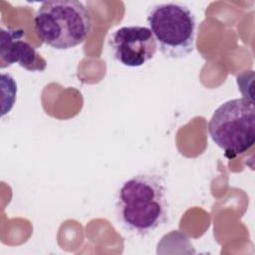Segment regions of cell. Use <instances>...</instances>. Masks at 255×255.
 I'll use <instances>...</instances> for the list:
<instances>
[{
    "instance_id": "obj_1",
    "label": "cell",
    "mask_w": 255,
    "mask_h": 255,
    "mask_svg": "<svg viewBox=\"0 0 255 255\" xmlns=\"http://www.w3.org/2000/svg\"><path fill=\"white\" fill-rule=\"evenodd\" d=\"M116 211L127 230L140 236L153 232L167 219L163 179L155 174L141 173L126 180L117 192Z\"/></svg>"
},
{
    "instance_id": "obj_2",
    "label": "cell",
    "mask_w": 255,
    "mask_h": 255,
    "mask_svg": "<svg viewBox=\"0 0 255 255\" xmlns=\"http://www.w3.org/2000/svg\"><path fill=\"white\" fill-rule=\"evenodd\" d=\"M34 27L45 44L56 50H69L87 40L92 20L81 1H44L35 14Z\"/></svg>"
},
{
    "instance_id": "obj_3",
    "label": "cell",
    "mask_w": 255,
    "mask_h": 255,
    "mask_svg": "<svg viewBox=\"0 0 255 255\" xmlns=\"http://www.w3.org/2000/svg\"><path fill=\"white\" fill-rule=\"evenodd\" d=\"M146 21L157 49L169 59H182L191 54L195 46L196 18L184 4L168 2L152 6Z\"/></svg>"
},
{
    "instance_id": "obj_4",
    "label": "cell",
    "mask_w": 255,
    "mask_h": 255,
    "mask_svg": "<svg viewBox=\"0 0 255 255\" xmlns=\"http://www.w3.org/2000/svg\"><path fill=\"white\" fill-rule=\"evenodd\" d=\"M254 102L246 98L220 105L208 123V133L229 158L244 153L255 142Z\"/></svg>"
},
{
    "instance_id": "obj_5",
    "label": "cell",
    "mask_w": 255,
    "mask_h": 255,
    "mask_svg": "<svg viewBox=\"0 0 255 255\" xmlns=\"http://www.w3.org/2000/svg\"><path fill=\"white\" fill-rule=\"evenodd\" d=\"M113 57L123 66L138 68L150 61L157 50L156 42L148 27L124 26L109 38Z\"/></svg>"
},
{
    "instance_id": "obj_6",
    "label": "cell",
    "mask_w": 255,
    "mask_h": 255,
    "mask_svg": "<svg viewBox=\"0 0 255 255\" xmlns=\"http://www.w3.org/2000/svg\"><path fill=\"white\" fill-rule=\"evenodd\" d=\"M24 31L19 28L1 29L0 32V68H7L15 63L30 72H42L47 63L27 41L22 40Z\"/></svg>"
}]
</instances>
